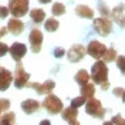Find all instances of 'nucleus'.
Here are the masks:
<instances>
[{
	"label": "nucleus",
	"mask_w": 125,
	"mask_h": 125,
	"mask_svg": "<svg viewBox=\"0 0 125 125\" xmlns=\"http://www.w3.org/2000/svg\"><path fill=\"white\" fill-rule=\"evenodd\" d=\"M105 51H107V47L104 46L102 43L97 41V40L91 41V43L88 44V47H87V53L91 55V57L97 58V60L102 58V55L105 54Z\"/></svg>",
	"instance_id": "nucleus-8"
},
{
	"label": "nucleus",
	"mask_w": 125,
	"mask_h": 125,
	"mask_svg": "<svg viewBox=\"0 0 125 125\" xmlns=\"http://www.w3.org/2000/svg\"><path fill=\"white\" fill-rule=\"evenodd\" d=\"M41 105H43V108L46 109L48 114H51V115L60 114L62 111V101L58 97H55L54 94H48L46 98H44V101H43Z\"/></svg>",
	"instance_id": "nucleus-2"
},
{
	"label": "nucleus",
	"mask_w": 125,
	"mask_h": 125,
	"mask_svg": "<svg viewBox=\"0 0 125 125\" xmlns=\"http://www.w3.org/2000/svg\"><path fill=\"white\" fill-rule=\"evenodd\" d=\"M58 26H60V23L55 20L54 17H51V19H48V20H46V24H44V29H46L48 33H53V31H55L57 29H58Z\"/></svg>",
	"instance_id": "nucleus-22"
},
{
	"label": "nucleus",
	"mask_w": 125,
	"mask_h": 125,
	"mask_svg": "<svg viewBox=\"0 0 125 125\" xmlns=\"http://www.w3.org/2000/svg\"><path fill=\"white\" fill-rule=\"evenodd\" d=\"M125 4H118L115 9L111 10V17L114 19V21H117L119 27H125Z\"/></svg>",
	"instance_id": "nucleus-13"
},
{
	"label": "nucleus",
	"mask_w": 125,
	"mask_h": 125,
	"mask_svg": "<svg viewBox=\"0 0 125 125\" xmlns=\"http://www.w3.org/2000/svg\"><path fill=\"white\" fill-rule=\"evenodd\" d=\"M29 43H30L31 51L33 53H40L41 44H43V34L39 29H33L29 34Z\"/></svg>",
	"instance_id": "nucleus-7"
},
{
	"label": "nucleus",
	"mask_w": 125,
	"mask_h": 125,
	"mask_svg": "<svg viewBox=\"0 0 125 125\" xmlns=\"http://www.w3.org/2000/svg\"><path fill=\"white\" fill-rule=\"evenodd\" d=\"M30 19L36 24H40V23L44 21V19H46V13H44L43 9H33V10L30 11Z\"/></svg>",
	"instance_id": "nucleus-18"
},
{
	"label": "nucleus",
	"mask_w": 125,
	"mask_h": 125,
	"mask_svg": "<svg viewBox=\"0 0 125 125\" xmlns=\"http://www.w3.org/2000/svg\"><path fill=\"white\" fill-rule=\"evenodd\" d=\"M21 109H23L26 114H34L40 109V102L36 100H26L21 102Z\"/></svg>",
	"instance_id": "nucleus-15"
},
{
	"label": "nucleus",
	"mask_w": 125,
	"mask_h": 125,
	"mask_svg": "<svg viewBox=\"0 0 125 125\" xmlns=\"http://www.w3.org/2000/svg\"><path fill=\"white\" fill-rule=\"evenodd\" d=\"M98 11L101 13L102 17H109L111 16V10H109L108 6L104 1H101V0H98Z\"/></svg>",
	"instance_id": "nucleus-25"
},
{
	"label": "nucleus",
	"mask_w": 125,
	"mask_h": 125,
	"mask_svg": "<svg viewBox=\"0 0 125 125\" xmlns=\"http://www.w3.org/2000/svg\"><path fill=\"white\" fill-rule=\"evenodd\" d=\"M102 60L105 62L115 61V60H117V51H115V48H107L105 54L102 55Z\"/></svg>",
	"instance_id": "nucleus-23"
},
{
	"label": "nucleus",
	"mask_w": 125,
	"mask_h": 125,
	"mask_svg": "<svg viewBox=\"0 0 125 125\" xmlns=\"http://www.w3.org/2000/svg\"><path fill=\"white\" fill-rule=\"evenodd\" d=\"M102 125H114V122H112V121H105Z\"/></svg>",
	"instance_id": "nucleus-38"
},
{
	"label": "nucleus",
	"mask_w": 125,
	"mask_h": 125,
	"mask_svg": "<svg viewBox=\"0 0 125 125\" xmlns=\"http://www.w3.org/2000/svg\"><path fill=\"white\" fill-rule=\"evenodd\" d=\"M85 111L88 115H91L94 118H104L105 115V109L102 108L101 102L95 98H90L85 102Z\"/></svg>",
	"instance_id": "nucleus-5"
},
{
	"label": "nucleus",
	"mask_w": 125,
	"mask_h": 125,
	"mask_svg": "<svg viewBox=\"0 0 125 125\" xmlns=\"http://www.w3.org/2000/svg\"><path fill=\"white\" fill-rule=\"evenodd\" d=\"M115 61H117V67L119 68L121 74L125 75V55H119V57H117Z\"/></svg>",
	"instance_id": "nucleus-27"
},
{
	"label": "nucleus",
	"mask_w": 125,
	"mask_h": 125,
	"mask_svg": "<svg viewBox=\"0 0 125 125\" xmlns=\"http://www.w3.org/2000/svg\"><path fill=\"white\" fill-rule=\"evenodd\" d=\"M13 81V74L4 68V67H0V91H6L10 84Z\"/></svg>",
	"instance_id": "nucleus-12"
},
{
	"label": "nucleus",
	"mask_w": 125,
	"mask_h": 125,
	"mask_svg": "<svg viewBox=\"0 0 125 125\" xmlns=\"http://www.w3.org/2000/svg\"><path fill=\"white\" fill-rule=\"evenodd\" d=\"M122 101L125 102V90H124V94H122Z\"/></svg>",
	"instance_id": "nucleus-40"
},
{
	"label": "nucleus",
	"mask_w": 125,
	"mask_h": 125,
	"mask_svg": "<svg viewBox=\"0 0 125 125\" xmlns=\"http://www.w3.org/2000/svg\"><path fill=\"white\" fill-rule=\"evenodd\" d=\"M9 108H10V101L6 100V98H0V109H1V112H6Z\"/></svg>",
	"instance_id": "nucleus-28"
},
{
	"label": "nucleus",
	"mask_w": 125,
	"mask_h": 125,
	"mask_svg": "<svg viewBox=\"0 0 125 125\" xmlns=\"http://www.w3.org/2000/svg\"><path fill=\"white\" fill-rule=\"evenodd\" d=\"M61 117L64 121H67V122H73V121H75L78 117V111L75 107H68V108H64L61 111Z\"/></svg>",
	"instance_id": "nucleus-16"
},
{
	"label": "nucleus",
	"mask_w": 125,
	"mask_h": 125,
	"mask_svg": "<svg viewBox=\"0 0 125 125\" xmlns=\"http://www.w3.org/2000/svg\"><path fill=\"white\" fill-rule=\"evenodd\" d=\"M74 80L77 81L80 85H85V84H88V83H90V74H88L85 70H80L77 74H75Z\"/></svg>",
	"instance_id": "nucleus-20"
},
{
	"label": "nucleus",
	"mask_w": 125,
	"mask_h": 125,
	"mask_svg": "<svg viewBox=\"0 0 125 125\" xmlns=\"http://www.w3.org/2000/svg\"><path fill=\"white\" fill-rule=\"evenodd\" d=\"M7 53H9V47H7V44H4V43H0V57L6 55Z\"/></svg>",
	"instance_id": "nucleus-32"
},
{
	"label": "nucleus",
	"mask_w": 125,
	"mask_h": 125,
	"mask_svg": "<svg viewBox=\"0 0 125 125\" xmlns=\"http://www.w3.org/2000/svg\"><path fill=\"white\" fill-rule=\"evenodd\" d=\"M122 94H124V88H119V87H118V88L114 90V95H115V97H122Z\"/></svg>",
	"instance_id": "nucleus-33"
},
{
	"label": "nucleus",
	"mask_w": 125,
	"mask_h": 125,
	"mask_svg": "<svg viewBox=\"0 0 125 125\" xmlns=\"http://www.w3.org/2000/svg\"><path fill=\"white\" fill-rule=\"evenodd\" d=\"M9 13H10L9 7H4V6H1V4H0V19H6Z\"/></svg>",
	"instance_id": "nucleus-30"
},
{
	"label": "nucleus",
	"mask_w": 125,
	"mask_h": 125,
	"mask_svg": "<svg viewBox=\"0 0 125 125\" xmlns=\"http://www.w3.org/2000/svg\"><path fill=\"white\" fill-rule=\"evenodd\" d=\"M101 88H102V90H108V88H109V83L107 81V83H104V84H101Z\"/></svg>",
	"instance_id": "nucleus-35"
},
{
	"label": "nucleus",
	"mask_w": 125,
	"mask_h": 125,
	"mask_svg": "<svg viewBox=\"0 0 125 125\" xmlns=\"http://www.w3.org/2000/svg\"><path fill=\"white\" fill-rule=\"evenodd\" d=\"M51 13L54 16H62L65 13V6L62 3H54L51 7Z\"/></svg>",
	"instance_id": "nucleus-24"
},
{
	"label": "nucleus",
	"mask_w": 125,
	"mask_h": 125,
	"mask_svg": "<svg viewBox=\"0 0 125 125\" xmlns=\"http://www.w3.org/2000/svg\"><path fill=\"white\" fill-rule=\"evenodd\" d=\"M40 3H43V4H47V3H50L51 0H39Z\"/></svg>",
	"instance_id": "nucleus-37"
},
{
	"label": "nucleus",
	"mask_w": 125,
	"mask_h": 125,
	"mask_svg": "<svg viewBox=\"0 0 125 125\" xmlns=\"http://www.w3.org/2000/svg\"><path fill=\"white\" fill-rule=\"evenodd\" d=\"M29 80H30V74L26 73V70H24V67H23L21 62L17 61L16 71H14V87L19 88V90H20V88H24V87L27 85Z\"/></svg>",
	"instance_id": "nucleus-4"
},
{
	"label": "nucleus",
	"mask_w": 125,
	"mask_h": 125,
	"mask_svg": "<svg viewBox=\"0 0 125 125\" xmlns=\"http://www.w3.org/2000/svg\"><path fill=\"white\" fill-rule=\"evenodd\" d=\"M29 1L30 0H10L9 1V10L13 17H23L29 11Z\"/></svg>",
	"instance_id": "nucleus-3"
},
{
	"label": "nucleus",
	"mask_w": 125,
	"mask_h": 125,
	"mask_svg": "<svg viewBox=\"0 0 125 125\" xmlns=\"http://www.w3.org/2000/svg\"><path fill=\"white\" fill-rule=\"evenodd\" d=\"M7 30L10 31L11 34H14V36H20V34L24 31V23L23 21H20L17 17H13V19L9 20Z\"/></svg>",
	"instance_id": "nucleus-14"
},
{
	"label": "nucleus",
	"mask_w": 125,
	"mask_h": 125,
	"mask_svg": "<svg viewBox=\"0 0 125 125\" xmlns=\"http://www.w3.org/2000/svg\"><path fill=\"white\" fill-rule=\"evenodd\" d=\"M26 87H30L33 90H36L37 94H51V91L54 90V87H55V83L51 81V80L44 81V83H41V84H37V83H27Z\"/></svg>",
	"instance_id": "nucleus-10"
},
{
	"label": "nucleus",
	"mask_w": 125,
	"mask_h": 125,
	"mask_svg": "<svg viewBox=\"0 0 125 125\" xmlns=\"http://www.w3.org/2000/svg\"><path fill=\"white\" fill-rule=\"evenodd\" d=\"M91 78L95 84H104L108 81V67L104 60H97L91 68Z\"/></svg>",
	"instance_id": "nucleus-1"
},
{
	"label": "nucleus",
	"mask_w": 125,
	"mask_h": 125,
	"mask_svg": "<svg viewBox=\"0 0 125 125\" xmlns=\"http://www.w3.org/2000/svg\"><path fill=\"white\" fill-rule=\"evenodd\" d=\"M70 125H80V122H78L77 119H75V121H73V122H70Z\"/></svg>",
	"instance_id": "nucleus-39"
},
{
	"label": "nucleus",
	"mask_w": 125,
	"mask_h": 125,
	"mask_svg": "<svg viewBox=\"0 0 125 125\" xmlns=\"http://www.w3.org/2000/svg\"><path fill=\"white\" fill-rule=\"evenodd\" d=\"M64 54H65V51H64V48H61V47H57V48L54 50V57L55 58H61Z\"/></svg>",
	"instance_id": "nucleus-31"
},
{
	"label": "nucleus",
	"mask_w": 125,
	"mask_h": 125,
	"mask_svg": "<svg viewBox=\"0 0 125 125\" xmlns=\"http://www.w3.org/2000/svg\"><path fill=\"white\" fill-rule=\"evenodd\" d=\"M9 53L13 57L14 61H20L24 55H26L27 48H26V46H24L23 43H14L11 47H9Z\"/></svg>",
	"instance_id": "nucleus-11"
},
{
	"label": "nucleus",
	"mask_w": 125,
	"mask_h": 125,
	"mask_svg": "<svg viewBox=\"0 0 125 125\" xmlns=\"http://www.w3.org/2000/svg\"><path fill=\"white\" fill-rule=\"evenodd\" d=\"M111 121L114 122V125H125V119L121 117V115H115Z\"/></svg>",
	"instance_id": "nucleus-29"
},
{
	"label": "nucleus",
	"mask_w": 125,
	"mask_h": 125,
	"mask_svg": "<svg viewBox=\"0 0 125 125\" xmlns=\"http://www.w3.org/2000/svg\"><path fill=\"white\" fill-rule=\"evenodd\" d=\"M94 94H95V87H94V84L88 83L85 85H81V95L85 97L87 100L94 98Z\"/></svg>",
	"instance_id": "nucleus-19"
},
{
	"label": "nucleus",
	"mask_w": 125,
	"mask_h": 125,
	"mask_svg": "<svg viewBox=\"0 0 125 125\" xmlns=\"http://www.w3.org/2000/svg\"><path fill=\"white\" fill-rule=\"evenodd\" d=\"M40 125H51V122H50L48 119H43V121L40 122Z\"/></svg>",
	"instance_id": "nucleus-36"
},
{
	"label": "nucleus",
	"mask_w": 125,
	"mask_h": 125,
	"mask_svg": "<svg viewBox=\"0 0 125 125\" xmlns=\"http://www.w3.org/2000/svg\"><path fill=\"white\" fill-rule=\"evenodd\" d=\"M87 102V98L85 97H83V95H80L77 98H73L71 100V107H75V108H80L81 105H84Z\"/></svg>",
	"instance_id": "nucleus-26"
},
{
	"label": "nucleus",
	"mask_w": 125,
	"mask_h": 125,
	"mask_svg": "<svg viewBox=\"0 0 125 125\" xmlns=\"http://www.w3.org/2000/svg\"><path fill=\"white\" fill-rule=\"evenodd\" d=\"M16 114L14 112H7L0 118V125H14Z\"/></svg>",
	"instance_id": "nucleus-21"
},
{
	"label": "nucleus",
	"mask_w": 125,
	"mask_h": 125,
	"mask_svg": "<svg viewBox=\"0 0 125 125\" xmlns=\"http://www.w3.org/2000/svg\"><path fill=\"white\" fill-rule=\"evenodd\" d=\"M0 114H1V109H0Z\"/></svg>",
	"instance_id": "nucleus-41"
},
{
	"label": "nucleus",
	"mask_w": 125,
	"mask_h": 125,
	"mask_svg": "<svg viewBox=\"0 0 125 125\" xmlns=\"http://www.w3.org/2000/svg\"><path fill=\"white\" fill-rule=\"evenodd\" d=\"M75 14L83 19H94V10L85 4H80L75 7Z\"/></svg>",
	"instance_id": "nucleus-17"
},
{
	"label": "nucleus",
	"mask_w": 125,
	"mask_h": 125,
	"mask_svg": "<svg viewBox=\"0 0 125 125\" xmlns=\"http://www.w3.org/2000/svg\"><path fill=\"white\" fill-rule=\"evenodd\" d=\"M87 54V48L84 46H81V44H75V46H73L68 50V53H67V57H68V60L71 62H78L80 60H83L84 58V55Z\"/></svg>",
	"instance_id": "nucleus-9"
},
{
	"label": "nucleus",
	"mask_w": 125,
	"mask_h": 125,
	"mask_svg": "<svg viewBox=\"0 0 125 125\" xmlns=\"http://www.w3.org/2000/svg\"><path fill=\"white\" fill-rule=\"evenodd\" d=\"M7 31H9L7 27H0V37H3V36L7 33Z\"/></svg>",
	"instance_id": "nucleus-34"
},
{
	"label": "nucleus",
	"mask_w": 125,
	"mask_h": 125,
	"mask_svg": "<svg viewBox=\"0 0 125 125\" xmlns=\"http://www.w3.org/2000/svg\"><path fill=\"white\" fill-rule=\"evenodd\" d=\"M94 30L97 31L100 36H108L112 31V23L108 20V17H100V19H94Z\"/></svg>",
	"instance_id": "nucleus-6"
}]
</instances>
